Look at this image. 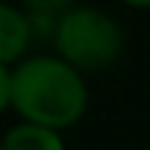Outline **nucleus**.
Instances as JSON below:
<instances>
[{"instance_id": "6e6552de", "label": "nucleus", "mask_w": 150, "mask_h": 150, "mask_svg": "<svg viewBox=\"0 0 150 150\" xmlns=\"http://www.w3.org/2000/svg\"><path fill=\"white\" fill-rule=\"evenodd\" d=\"M0 150H3V141H0Z\"/></svg>"}, {"instance_id": "0eeeda50", "label": "nucleus", "mask_w": 150, "mask_h": 150, "mask_svg": "<svg viewBox=\"0 0 150 150\" xmlns=\"http://www.w3.org/2000/svg\"><path fill=\"white\" fill-rule=\"evenodd\" d=\"M127 6H135V9H147L150 6V0H124Z\"/></svg>"}, {"instance_id": "f257e3e1", "label": "nucleus", "mask_w": 150, "mask_h": 150, "mask_svg": "<svg viewBox=\"0 0 150 150\" xmlns=\"http://www.w3.org/2000/svg\"><path fill=\"white\" fill-rule=\"evenodd\" d=\"M88 94L77 68L53 56H33L12 71V106L27 124L62 129L77 124Z\"/></svg>"}, {"instance_id": "f03ea898", "label": "nucleus", "mask_w": 150, "mask_h": 150, "mask_svg": "<svg viewBox=\"0 0 150 150\" xmlns=\"http://www.w3.org/2000/svg\"><path fill=\"white\" fill-rule=\"evenodd\" d=\"M56 50L62 62L77 71H100L118 62L124 50V33L115 18L100 9L77 6L56 27Z\"/></svg>"}, {"instance_id": "20e7f679", "label": "nucleus", "mask_w": 150, "mask_h": 150, "mask_svg": "<svg viewBox=\"0 0 150 150\" xmlns=\"http://www.w3.org/2000/svg\"><path fill=\"white\" fill-rule=\"evenodd\" d=\"M3 150H65L62 138L56 129L35 127V124H21L6 132Z\"/></svg>"}, {"instance_id": "7ed1b4c3", "label": "nucleus", "mask_w": 150, "mask_h": 150, "mask_svg": "<svg viewBox=\"0 0 150 150\" xmlns=\"http://www.w3.org/2000/svg\"><path fill=\"white\" fill-rule=\"evenodd\" d=\"M33 41V30L24 12L0 3V65H9L24 56Z\"/></svg>"}, {"instance_id": "39448f33", "label": "nucleus", "mask_w": 150, "mask_h": 150, "mask_svg": "<svg viewBox=\"0 0 150 150\" xmlns=\"http://www.w3.org/2000/svg\"><path fill=\"white\" fill-rule=\"evenodd\" d=\"M27 3V15H35V18H47V21H62L74 6V0H24Z\"/></svg>"}, {"instance_id": "423d86ee", "label": "nucleus", "mask_w": 150, "mask_h": 150, "mask_svg": "<svg viewBox=\"0 0 150 150\" xmlns=\"http://www.w3.org/2000/svg\"><path fill=\"white\" fill-rule=\"evenodd\" d=\"M12 103V71L0 65V112Z\"/></svg>"}]
</instances>
